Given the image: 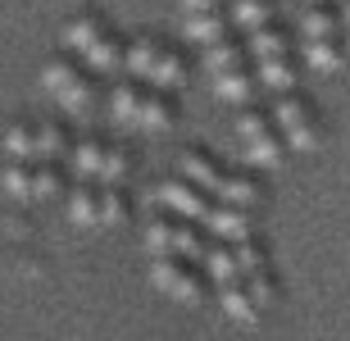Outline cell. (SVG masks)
<instances>
[{
	"instance_id": "1",
	"label": "cell",
	"mask_w": 350,
	"mask_h": 341,
	"mask_svg": "<svg viewBox=\"0 0 350 341\" xmlns=\"http://www.w3.org/2000/svg\"><path fill=\"white\" fill-rule=\"evenodd\" d=\"M109 109H114L118 123L142 128V132H169L173 123H178V105H173V96L159 92V87H150V82H142V78L118 82L114 96H109Z\"/></svg>"
},
{
	"instance_id": "2",
	"label": "cell",
	"mask_w": 350,
	"mask_h": 341,
	"mask_svg": "<svg viewBox=\"0 0 350 341\" xmlns=\"http://www.w3.org/2000/svg\"><path fill=\"white\" fill-rule=\"evenodd\" d=\"M64 46L68 55H78L87 68H96V73H114V68H123V41L114 37V27L105 23V14L96 10H82L73 14L64 23Z\"/></svg>"
},
{
	"instance_id": "3",
	"label": "cell",
	"mask_w": 350,
	"mask_h": 341,
	"mask_svg": "<svg viewBox=\"0 0 350 341\" xmlns=\"http://www.w3.org/2000/svg\"><path fill=\"white\" fill-rule=\"evenodd\" d=\"M123 68H128L132 78L159 87V92L187 87V59H182V51L164 46V41L150 37V32H142V37H132L128 46H123Z\"/></svg>"
},
{
	"instance_id": "4",
	"label": "cell",
	"mask_w": 350,
	"mask_h": 341,
	"mask_svg": "<svg viewBox=\"0 0 350 341\" xmlns=\"http://www.w3.org/2000/svg\"><path fill=\"white\" fill-rule=\"evenodd\" d=\"M41 87H46L68 114H91V105H96V78L87 73V64H82L78 55H55V59H46Z\"/></svg>"
},
{
	"instance_id": "5",
	"label": "cell",
	"mask_w": 350,
	"mask_h": 341,
	"mask_svg": "<svg viewBox=\"0 0 350 341\" xmlns=\"http://www.w3.org/2000/svg\"><path fill=\"white\" fill-rule=\"evenodd\" d=\"M237 137H241V150H246V159L255 164V169H278V164L286 159V150H291V146L282 141L278 123H273V114H264V109H255V105L241 109Z\"/></svg>"
},
{
	"instance_id": "6",
	"label": "cell",
	"mask_w": 350,
	"mask_h": 341,
	"mask_svg": "<svg viewBox=\"0 0 350 341\" xmlns=\"http://www.w3.org/2000/svg\"><path fill=\"white\" fill-rule=\"evenodd\" d=\"M273 123H278V132H282V141L291 146V150H319V146H323V123H319V114H314L310 100L296 96V92L278 96Z\"/></svg>"
},
{
	"instance_id": "7",
	"label": "cell",
	"mask_w": 350,
	"mask_h": 341,
	"mask_svg": "<svg viewBox=\"0 0 350 341\" xmlns=\"http://www.w3.org/2000/svg\"><path fill=\"white\" fill-rule=\"evenodd\" d=\"M150 282H155L169 301H182V305L205 301V273L196 269V260H182V255H155Z\"/></svg>"
},
{
	"instance_id": "8",
	"label": "cell",
	"mask_w": 350,
	"mask_h": 341,
	"mask_svg": "<svg viewBox=\"0 0 350 341\" xmlns=\"http://www.w3.org/2000/svg\"><path fill=\"white\" fill-rule=\"evenodd\" d=\"M146 246L150 255H182V260H196L200 264V250H205V236L191 228V219H155L146 228Z\"/></svg>"
},
{
	"instance_id": "9",
	"label": "cell",
	"mask_w": 350,
	"mask_h": 341,
	"mask_svg": "<svg viewBox=\"0 0 350 341\" xmlns=\"http://www.w3.org/2000/svg\"><path fill=\"white\" fill-rule=\"evenodd\" d=\"M155 200H159V205H169V214L191 219V223H200V219H205V210H209V191H200L196 182H187L182 173L155 187Z\"/></svg>"
},
{
	"instance_id": "10",
	"label": "cell",
	"mask_w": 350,
	"mask_h": 341,
	"mask_svg": "<svg viewBox=\"0 0 350 341\" xmlns=\"http://www.w3.org/2000/svg\"><path fill=\"white\" fill-rule=\"evenodd\" d=\"M200 223L219 236V241H250V236H255V219H250V210L228 205V200H209V210H205Z\"/></svg>"
},
{
	"instance_id": "11",
	"label": "cell",
	"mask_w": 350,
	"mask_h": 341,
	"mask_svg": "<svg viewBox=\"0 0 350 341\" xmlns=\"http://www.w3.org/2000/svg\"><path fill=\"white\" fill-rule=\"evenodd\" d=\"M178 173L187 178V182H196L200 191H209V196H214L228 169H223V164L209 155V150H200V146H187V150H182V159H178Z\"/></svg>"
},
{
	"instance_id": "12",
	"label": "cell",
	"mask_w": 350,
	"mask_h": 341,
	"mask_svg": "<svg viewBox=\"0 0 350 341\" xmlns=\"http://www.w3.org/2000/svg\"><path fill=\"white\" fill-rule=\"evenodd\" d=\"M200 264H205V277H214V282H237L241 277V260H237V246L232 241H205V250H200Z\"/></svg>"
},
{
	"instance_id": "13",
	"label": "cell",
	"mask_w": 350,
	"mask_h": 341,
	"mask_svg": "<svg viewBox=\"0 0 350 341\" xmlns=\"http://www.w3.org/2000/svg\"><path fill=\"white\" fill-rule=\"evenodd\" d=\"M68 219L82 228H100V182L96 178H78V187H68Z\"/></svg>"
},
{
	"instance_id": "14",
	"label": "cell",
	"mask_w": 350,
	"mask_h": 341,
	"mask_svg": "<svg viewBox=\"0 0 350 341\" xmlns=\"http://www.w3.org/2000/svg\"><path fill=\"white\" fill-rule=\"evenodd\" d=\"M219 305H223V314L237 318V323H255V318L264 314V305L250 296V287L237 277V282H223L219 287Z\"/></svg>"
},
{
	"instance_id": "15",
	"label": "cell",
	"mask_w": 350,
	"mask_h": 341,
	"mask_svg": "<svg viewBox=\"0 0 350 341\" xmlns=\"http://www.w3.org/2000/svg\"><path fill=\"white\" fill-rule=\"evenodd\" d=\"M182 27H187V37L196 46H209V41L219 37H232V18L223 10H205V14H182Z\"/></svg>"
},
{
	"instance_id": "16",
	"label": "cell",
	"mask_w": 350,
	"mask_h": 341,
	"mask_svg": "<svg viewBox=\"0 0 350 341\" xmlns=\"http://www.w3.org/2000/svg\"><path fill=\"white\" fill-rule=\"evenodd\" d=\"M214 200H228V205H241V210H255L264 200V187L250 178V173H223L219 191H214Z\"/></svg>"
},
{
	"instance_id": "17",
	"label": "cell",
	"mask_w": 350,
	"mask_h": 341,
	"mask_svg": "<svg viewBox=\"0 0 350 341\" xmlns=\"http://www.w3.org/2000/svg\"><path fill=\"white\" fill-rule=\"evenodd\" d=\"M305 64L314 68V73H337L341 64H346V41L337 37H314L305 41Z\"/></svg>"
},
{
	"instance_id": "18",
	"label": "cell",
	"mask_w": 350,
	"mask_h": 341,
	"mask_svg": "<svg viewBox=\"0 0 350 341\" xmlns=\"http://www.w3.org/2000/svg\"><path fill=\"white\" fill-rule=\"evenodd\" d=\"M209 82H214V96L228 105H250V96H255V78L246 73V64L228 68V73H209Z\"/></svg>"
},
{
	"instance_id": "19",
	"label": "cell",
	"mask_w": 350,
	"mask_h": 341,
	"mask_svg": "<svg viewBox=\"0 0 350 341\" xmlns=\"http://www.w3.org/2000/svg\"><path fill=\"white\" fill-rule=\"evenodd\" d=\"M255 68H260V82L269 87L273 96L296 92V59H291V55H273V59H255Z\"/></svg>"
},
{
	"instance_id": "20",
	"label": "cell",
	"mask_w": 350,
	"mask_h": 341,
	"mask_svg": "<svg viewBox=\"0 0 350 341\" xmlns=\"http://www.w3.org/2000/svg\"><path fill=\"white\" fill-rule=\"evenodd\" d=\"M0 187L14 200H32V191H37V159H10L5 173H0Z\"/></svg>"
},
{
	"instance_id": "21",
	"label": "cell",
	"mask_w": 350,
	"mask_h": 341,
	"mask_svg": "<svg viewBox=\"0 0 350 341\" xmlns=\"http://www.w3.org/2000/svg\"><path fill=\"white\" fill-rule=\"evenodd\" d=\"M100 159H105V141L100 137H82L68 146V164L78 178H100Z\"/></svg>"
},
{
	"instance_id": "22",
	"label": "cell",
	"mask_w": 350,
	"mask_h": 341,
	"mask_svg": "<svg viewBox=\"0 0 350 341\" xmlns=\"http://www.w3.org/2000/svg\"><path fill=\"white\" fill-rule=\"evenodd\" d=\"M68 128L59 123V118H41L37 123V159H55L59 164V155H68Z\"/></svg>"
},
{
	"instance_id": "23",
	"label": "cell",
	"mask_w": 350,
	"mask_h": 341,
	"mask_svg": "<svg viewBox=\"0 0 350 341\" xmlns=\"http://www.w3.org/2000/svg\"><path fill=\"white\" fill-rule=\"evenodd\" d=\"M246 64V46L232 37H219L205 46V68L209 73H228V68H241Z\"/></svg>"
},
{
	"instance_id": "24",
	"label": "cell",
	"mask_w": 350,
	"mask_h": 341,
	"mask_svg": "<svg viewBox=\"0 0 350 341\" xmlns=\"http://www.w3.org/2000/svg\"><path fill=\"white\" fill-rule=\"evenodd\" d=\"M228 18H232V27H241V32H255V27L273 23V0H232Z\"/></svg>"
},
{
	"instance_id": "25",
	"label": "cell",
	"mask_w": 350,
	"mask_h": 341,
	"mask_svg": "<svg viewBox=\"0 0 350 341\" xmlns=\"http://www.w3.org/2000/svg\"><path fill=\"white\" fill-rule=\"evenodd\" d=\"M5 155L10 159H37V123L32 118H18L5 132Z\"/></svg>"
},
{
	"instance_id": "26",
	"label": "cell",
	"mask_w": 350,
	"mask_h": 341,
	"mask_svg": "<svg viewBox=\"0 0 350 341\" xmlns=\"http://www.w3.org/2000/svg\"><path fill=\"white\" fill-rule=\"evenodd\" d=\"M132 173V155L128 146H109L105 141V159H100V178L96 182H109V187H123V178Z\"/></svg>"
},
{
	"instance_id": "27",
	"label": "cell",
	"mask_w": 350,
	"mask_h": 341,
	"mask_svg": "<svg viewBox=\"0 0 350 341\" xmlns=\"http://www.w3.org/2000/svg\"><path fill=\"white\" fill-rule=\"evenodd\" d=\"M241 282L250 287V296H255V301H260L264 310H269V305L278 301V291H282V287H278V277L269 273V264H264V269H250V273L241 277Z\"/></svg>"
},
{
	"instance_id": "28",
	"label": "cell",
	"mask_w": 350,
	"mask_h": 341,
	"mask_svg": "<svg viewBox=\"0 0 350 341\" xmlns=\"http://www.w3.org/2000/svg\"><path fill=\"white\" fill-rule=\"evenodd\" d=\"M128 219V196L118 187L100 182V223H123Z\"/></svg>"
},
{
	"instance_id": "29",
	"label": "cell",
	"mask_w": 350,
	"mask_h": 341,
	"mask_svg": "<svg viewBox=\"0 0 350 341\" xmlns=\"http://www.w3.org/2000/svg\"><path fill=\"white\" fill-rule=\"evenodd\" d=\"M182 14H205V10H223L219 0H178Z\"/></svg>"
},
{
	"instance_id": "30",
	"label": "cell",
	"mask_w": 350,
	"mask_h": 341,
	"mask_svg": "<svg viewBox=\"0 0 350 341\" xmlns=\"http://www.w3.org/2000/svg\"><path fill=\"white\" fill-rule=\"evenodd\" d=\"M337 23H341V41H346V55H350V0H341V14H337Z\"/></svg>"
}]
</instances>
